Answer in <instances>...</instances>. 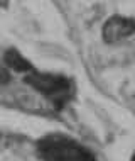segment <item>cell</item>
<instances>
[{"instance_id":"cell-5","label":"cell","mask_w":135,"mask_h":161,"mask_svg":"<svg viewBox=\"0 0 135 161\" xmlns=\"http://www.w3.org/2000/svg\"><path fill=\"white\" fill-rule=\"evenodd\" d=\"M7 5H8V0H0V8H3Z\"/></svg>"},{"instance_id":"cell-3","label":"cell","mask_w":135,"mask_h":161,"mask_svg":"<svg viewBox=\"0 0 135 161\" xmlns=\"http://www.w3.org/2000/svg\"><path fill=\"white\" fill-rule=\"evenodd\" d=\"M135 34V20L130 17L113 15L103 24L101 36L106 42H118Z\"/></svg>"},{"instance_id":"cell-2","label":"cell","mask_w":135,"mask_h":161,"mask_svg":"<svg viewBox=\"0 0 135 161\" xmlns=\"http://www.w3.org/2000/svg\"><path fill=\"white\" fill-rule=\"evenodd\" d=\"M25 83L41 92L44 97H47L56 107H63L69 100L71 95V83L68 78L58 76V75H49V73H39V71H30L25 76Z\"/></svg>"},{"instance_id":"cell-4","label":"cell","mask_w":135,"mask_h":161,"mask_svg":"<svg viewBox=\"0 0 135 161\" xmlns=\"http://www.w3.org/2000/svg\"><path fill=\"white\" fill-rule=\"evenodd\" d=\"M3 59H5V64H7L8 68L15 69V71H19V73H30V71H34L32 63L27 61V59H25L17 49H8V51H5Z\"/></svg>"},{"instance_id":"cell-6","label":"cell","mask_w":135,"mask_h":161,"mask_svg":"<svg viewBox=\"0 0 135 161\" xmlns=\"http://www.w3.org/2000/svg\"><path fill=\"white\" fill-rule=\"evenodd\" d=\"M130 161H135V153L132 154V159H130Z\"/></svg>"},{"instance_id":"cell-1","label":"cell","mask_w":135,"mask_h":161,"mask_svg":"<svg viewBox=\"0 0 135 161\" xmlns=\"http://www.w3.org/2000/svg\"><path fill=\"white\" fill-rule=\"evenodd\" d=\"M39 154L44 161H96L86 147L63 136L42 139L39 142Z\"/></svg>"}]
</instances>
